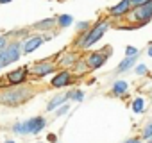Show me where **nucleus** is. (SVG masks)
<instances>
[{"label":"nucleus","mask_w":152,"mask_h":143,"mask_svg":"<svg viewBox=\"0 0 152 143\" xmlns=\"http://www.w3.org/2000/svg\"><path fill=\"white\" fill-rule=\"evenodd\" d=\"M127 88H129V86H127L125 81H116V82L113 84V93H115V95H124V93L127 91Z\"/></svg>","instance_id":"17"},{"label":"nucleus","mask_w":152,"mask_h":143,"mask_svg":"<svg viewBox=\"0 0 152 143\" xmlns=\"http://www.w3.org/2000/svg\"><path fill=\"white\" fill-rule=\"evenodd\" d=\"M145 2H150V0H131V6L136 7V6H141V4H145Z\"/></svg>","instance_id":"24"},{"label":"nucleus","mask_w":152,"mask_h":143,"mask_svg":"<svg viewBox=\"0 0 152 143\" xmlns=\"http://www.w3.org/2000/svg\"><path fill=\"white\" fill-rule=\"evenodd\" d=\"M27 74H29V72H27L25 66H23V68H16V70H13V72H9V74H7V82L13 84V86L22 84V82H25Z\"/></svg>","instance_id":"7"},{"label":"nucleus","mask_w":152,"mask_h":143,"mask_svg":"<svg viewBox=\"0 0 152 143\" xmlns=\"http://www.w3.org/2000/svg\"><path fill=\"white\" fill-rule=\"evenodd\" d=\"M125 143H141L140 139H129V141H125Z\"/></svg>","instance_id":"27"},{"label":"nucleus","mask_w":152,"mask_h":143,"mask_svg":"<svg viewBox=\"0 0 152 143\" xmlns=\"http://www.w3.org/2000/svg\"><path fill=\"white\" fill-rule=\"evenodd\" d=\"M54 25H56V18H47V20H41V22H36L34 29H38V31H48Z\"/></svg>","instance_id":"15"},{"label":"nucleus","mask_w":152,"mask_h":143,"mask_svg":"<svg viewBox=\"0 0 152 143\" xmlns=\"http://www.w3.org/2000/svg\"><path fill=\"white\" fill-rule=\"evenodd\" d=\"M64 100H66V97H56L52 102H48V106H47V109L48 111H52V109H56L57 106H61V104H64Z\"/></svg>","instance_id":"18"},{"label":"nucleus","mask_w":152,"mask_h":143,"mask_svg":"<svg viewBox=\"0 0 152 143\" xmlns=\"http://www.w3.org/2000/svg\"><path fill=\"white\" fill-rule=\"evenodd\" d=\"M7 143H15V141H7Z\"/></svg>","instance_id":"31"},{"label":"nucleus","mask_w":152,"mask_h":143,"mask_svg":"<svg viewBox=\"0 0 152 143\" xmlns=\"http://www.w3.org/2000/svg\"><path fill=\"white\" fill-rule=\"evenodd\" d=\"M107 29H109V22H106V20H100L95 27H90V31H88V38H86V43H84L83 48H88V47H91L93 43H97V41L106 34Z\"/></svg>","instance_id":"4"},{"label":"nucleus","mask_w":152,"mask_h":143,"mask_svg":"<svg viewBox=\"0 0 152 143\" xmlns=\"http://www.w3.org/2000/svg\"><path fill=\"white\" fill-rule=\"evenodd\" d=\"M23 125L27 129V134H38L41 129H45V118H41V116L31 118V120L23 122Z\"/></svg>","instance_id":"9"},{"label":"nucleus","mask_w":152,"mask_h":143,"mask_svg":"<svg viewBox=\"0 0 152 143\" xmlns=\"http://www.w3.org/2000/svg\"><path fill=\"white\" fill-rule=\"evenodd\" d=\"M131 0H120V2L116 4V6H113L111 9H109V15L113 16V18H120V16H125L129 11H131Z\"/></svg>","instance_id":"8"},{"label":"nucleus","mask_w":152,"mask_h":143,"mask_svg":"<svg viewBox=\"0 0 152 143\" xmlns=\"http://www.w3.org/2000/svg\"><path fill=\"white\" fill-rule=\"evenodd\" d=\"M88 29H90V22H79L77 23V31L79 32H86Z\"/></svg>","instance_id":"21"},{"label":"nucleus","mask_w":152,"mask_h":143,"mask_svg":"<svg viewBox=\"0 0 152 143\" xmlns=\"http://www.w3.org/2000/svg\"><path fill=\"white\" fill-rule=\"evenodd\" d=\"M148 143H152V138H150V139H148Z\"/></svg>","instance_id":"30"},{"label":"nucleus","mask_w":152,"mask_h":143,"mask_svg":"<svg viewBox=\"0 0 152 143\" xmlns=\"http://www.w3.org/2000/svg\"><path fill=\"white\" fill-rule=\"evenodd\" d=\"M125 54H127V55H136L138 50H136L134 47H127V48H125Z\"/></svg>","instance_id":"23"},{"label":"nucleus","mask_w":152,"mask_h":143,"mask_svg":"<svg viewBox=\"0 0 152 143\" xmlns=\"http://www.w3.org/2000/svg\"><path fill=\"white\" fill-rule=\"evenodd\" d=\"M22 41H15L6 45V48L0 50V68H4L11 63H15L16 59H20V50H22Z\"/></svg>","instance_id":"3"},{"label":"nucleus","mask_w":152,"mask_h":143,"mask_svg":"<svg viewBox=\"0 0 152 143\" xmlns=\"http://www.w3.org/2000/svg\"><path fill=\"white\" fill-rule=\"evenodd\" d=\"M143 138H145V139H150V138H152V120L145 125V129H143Z\"/></svg>","instance_id":"20"},{"label":"nucleus","mask_w":152,"mask_h":143,"mask_svg":"<svg viewBox=\"0 0 152 143\" xmlns=\"http://www.w3.org/2000/svg\"><path fill=\"white\" fill-rule=\"evenodd\" d=\"M145 109V100L143 98H136L134 102H132V111L134 113H141Z\"/></svg>","instance_id":"19"},{"label":"nucleus","mask_w":152,"mask_h":143,"mask_svg":"<svg viewBox=\"0 0 152 143\" xmlns=\"http://www.w3.org/2000/svg\"><path fill=\"white\" fill-rule=\"evenodd\" d=\"M54 70H56V66L50 61H39V63L31 66V74H34L38 77H43V75H48L50 72H54Z\"/></svg>","instance_id":"6"},{"label":"nucleus","mask_w":152,"mask_h":143,"mask_svg":"<svg viewBox=\"0 0 152 143\" xmlns=\"http://www.w3.org/2000/svg\"><path fill=\"white\" fill-rule=\"evenodd\" d=\"M11 0H0V4H9Z\"/></svg>","instance_id":"28"},{"label":"nucleus","mask_w":152,"mask_h":143,"mask_svg":"<svg viewBox=\"0 0 152 143\" xmlns=\"http://www.w3.org/2000/svg\"><path fill=\"white\" fill-rule=\"evenodd\" d=\"M127 15H129V20L134 22V23H138V25L148 23V22L152 20V0H150V2L141 4V6L132 7Z\"/></svg>","instance_id":"2"},{"label":"nucleus","mask_w":152,"mask_h":143,"mask_svg":"<svg viewBox=\"0 0 152 143\" xmlns=\"http://www.w3.org/2000/svg\"><path fill=\"white\" fill-rule=\"evenodd\" d=\"M134 63H136V55H127V57L116 66L115 72H116V74H124V72H129V70L134 66Z\"/></svg>","instance_id":"12"},{"label":"nucleus","mask_w":152,"mask_h":143,"mask_svg":"<svg viewBox=\"0 0 152 143\" xmlns=\"http://www.w3.org/2000/svg\"><path fill=\"white\" fill-rule=\"evenodd\" d=\"M43 36H32V38H29L27 41H23V52L25 54H31V52H34L36 48H39L41 45H43Z\"/></svg>","instance_id":"11"},{"label":"nucleus","mask_w":152,"mask_h":143,"mask_svg":"<svg viewBox=\"0 0 152 143\" xmlns=\"http://www.w3.org/2000/svg\"><path fill=\"white\" fill-rule=\"evenodd\" d=\"M70 82H72V74H70L68 70L59 72V74H56L54 79H52V86H54V88H64V86H68Z\"/></svg>","instance_id":"10"},{"label":"nucleus","mask_w":152,"mask_h":143,"mask_svg":"<svg viewBox=\"0 0 152 143\" xmlns=\"http://www.w3.org/2000/svg\"><path fill=\"white\" fill-rule=\"evenodd\" d=\"M77 54L75 52H66L61 59H59V66H63V68H66V66H73L75 63H77Z\"/></svg>","instance_id":"13"},{"label":"nucleus","mask_w":152,"mask_h":143,"mask_svg":"<svg viewBox=\"0 0 152 143\" xmlns=\"http://www.w3.org/2000/svg\"><path fill=\"white\" fill-rule=\"evenodd\" d=\"M107 54H109V48L106 50V52H93V54H90L88 57H86V63H88V66L91 68V70H97V68H100L106 61H107Z\"/></svg>","instance_id":"5"},{"label":"nucleus","mask_w":152,"mask_h":143,"mask_svg":"<svg viewBox=\"0 0 152 143\" xmlns=\"http://www.w3.org/2000/svg\"><path fill=\"white\" fill-rule=\"evenodd\" d=\"M88 63L86 59H77V63L73 64V72H75V75H84L86 72H88Z\"/></svg>","instance_id":"14"},{"label":"nucleus","mask_w":152,"mask_h":143,"mask_svg":"<svg viewBox=\"0 0 152 143\" xmlns=\"http://www.w3.org/2000/svg\"><path fill=\"white\" fill-rule=\"evenodd\" d=\"M56 23H57L61 29H66V27H70V25L73 23V18H72L70 15H59V16L56 18Z\"/></svg>","instance_id":"16"},{"label":"nucleus","mask_w":152,"mask_h":143,"mask_svg":"<svg viewBox=\"0 0 152 143\" xmlns=\"http://www.w3.org/2000/svg\"><path fill=\"white\" fill-rule=\"evenodd\" d=\"M6 45H7V38L6 36H0V50L6 48Z\"/></svg>","instance_id":"25"},{"label":"nucleus","mask_w":152,"mask_h":143,"mask_svg":"<svg viewBox=\"0 0 152 143\" xmlns=\"http://www.w3.org/2000/svg\"><path fill=\"white\" fill-rule=\"evenodd\" d=\"M66 111H68V106H63L61 109H57V115H64Z\"/></svg>","instance_id":"26"},{"label":"nucleus","mask_w":152,"mask_h":143,"mask_svg":"<svg viewBox=\"0 0 152 143\" xmlns=\"http://www.w3.org/2000/svg\"><path fill=\"white\" fill-rule=\"evenodd\" d=\"M148 55H150V57H152V45H150V47H148Z\"/></svg>","instance_id":"29"},{"label":"nucleus","mask_w":152,"mask_h":143,"mask_svg":"<svg viewBox=\"0 0 152 143\" xmlns=\"http://www.w3.org/2000/svg\"><path fill=\"white\" fill-rule=\"evenodd\" d=\"M29 97H32V91L29 88H22V86H15V88H9L6 91H0V104L4 106H20L23 104Z\"/></svg>","instance_id":"1"},{"label":"nucleus","mask_w":152,"mask_h":143,"mask_svg":"<svg viewBox=\"0 0 152 143\" xmlns=\"http://www.w3.org/2000/svg\"><path fill=\"white\" fill-rule=\"evenodd\" d=\"M136 74H138V75H145V74H147V66H145V64H138V66H136Z\"/></svg>","instance_id":"22"}]
</instances>
